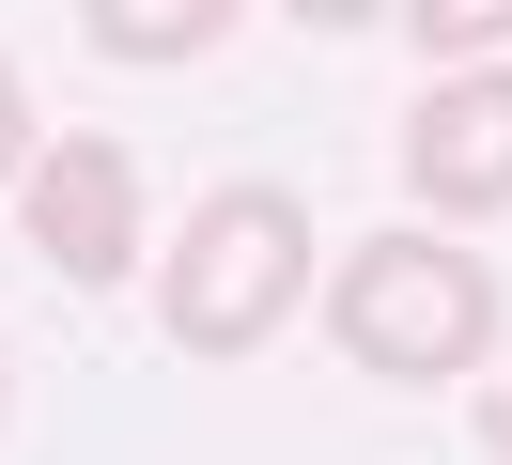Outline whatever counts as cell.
Returning a JSON list of instances; mask_svg holds the SVG:
<instances>
[{
  "label": "cell",
  "mask_w": 512,
  "mask_h": 465,
  "mask_svg": "<svg viewBox=\"0 0 512 465\" xmlns=\"http://www.w3.org/2000/svg\"><path fill=\"white\" fill-rule=\"evenodd\" d=\"M78 31L109 62H187V47H233V0H94Z\"/></svg>",
  "instance_id": "5b68a950"
},
{
  "label": "cell",
  "mask_w": 512,
  "mask_h": 465,
  "mask_svg": "<svg viewBox=\"0 0 512 465\" xmlns=\"http://www.w3.org/2000/svg\"><path fill=\"white\" fill-rule=\"evenodd\" d=\"M419 47H435V78H481V62H512V0H497V16H481V0H419Z\"/></svg>",
  "instance_id": "8992f818"
},
{
  "label": "cell",
  "mask_w": 512,
  "mask_h": 465,
  "mask_svg": "<svg viewBox=\"0 0 512 465\" xmlns=\"http://www.w3.org/2000/svg\"><path fill=\"white\" fill-rule=\"evenodd\" d=\"M481 450H497V465H512V388H497V403H481Z\"/></svg>",
  "instance_id": "ba28073f"
},
{
  "label": "cell",
  "mask_w": 512,
  "mask_h": 465,
  "mask_svg": "<svg viewBox=\"0 0 512 465\" xmlns=\"http://www.w3.org/2000/svg\"><path fill=\"white\" fill-rule=\"evenodd\" d=\"M16 233H32L63 279L125 295V279H140V233H156L140 155H125V140H47V155H32V186H16Z\"/></svg>",
  "instance_id": "3957f363"
},
{
  "label": "cell",
  "mask_w": 512,
  "mask_h": 465,
  "mask_svg": "<svg viewBox=\"0 0 512 465\" xmlns=\"http://www.w3.org/2000/svg\"><path fill=\"white\" fill-rule=\"evenodd\" d=\"M326 341H342L373 388H466L481 357H497V264H481L466 233H357L342 264H326Z\"/></svg>",
  "instance_id": "6da1fadb"
},
{
  "label": "cell",
  "mask_w": 512,
  "mask_h": 465,
  "mask_svg": "<svg viewBox=\"0 0 512 465\" xmlns=\"http://www.w3.org/2000/svg\"><path fill=\"white\" fill-rule=\"evenodd\" d=\"M404 186H419V233L512 217V62H481V78H435V93L404 109Z\"/></svg>",
  "instance_id": "277c9868"
},
{
  "label": "cell",
  "mask_w": 512,
  "mask_h": 465,
  "mask_svg": "<svg viewBox=\"0 0 512 465\" xmlns=\"http://www.w3.org/2000/svg\"><path fill=\"white\" fill-rule=\"evenodd\" d=\"M32 155H47V124H32V78L0 62V186H32Z\"/></svg>",
  "instance_id": "52a82bcc"
},
{
  "label": "cell",
  "mask_w": 512,
  "mask_h": 465,
  "mask_svg": "<svg viewBox=\"0 0 512 465\" xmlns=\"http://www.w3.org/2000/svg\"><path fill=\"white\" fill-rule=\"evenodd\" d=\"M0 403H16V372H0Z\"/></svg>",
  "instance_id": "9c48e42d"
},
{
  "label": "cell",
  "mask_w": 512,
  "mask_h": 465,
  "mask_svg": "<svg viewBox=\"0 0 512 465\" xmlns=\"http://www.w3.org/2000/svg\"><path fill=\"white\" fill-rule=\"evenodd\" d=\"M311 295H326L311 202H295V186H249V171L202 186L187 233L156 248V326H171V357H264Z\"/></svg>",
  "instance_id": "7a4b0ae2"
}]
</instances>
